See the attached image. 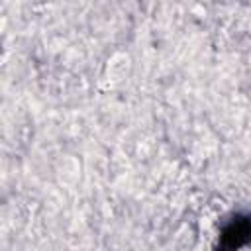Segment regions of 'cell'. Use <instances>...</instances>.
Masks as SVG:
<instances>
[{"label": "cell", "instance_id": "obj_1", "mask_svg": "<svg viewBox=\"0 0 251 251\" xmlns=\"http://www.w3.org/2000/svg\"><path fill=\"white\" fill-rule=\"evenodd\" d=\"M247 243H251V218L235 216L220 233L216 251H237Z\"/></svg>", "mask_w": 251, "mask_h": 251}]
</instances>
